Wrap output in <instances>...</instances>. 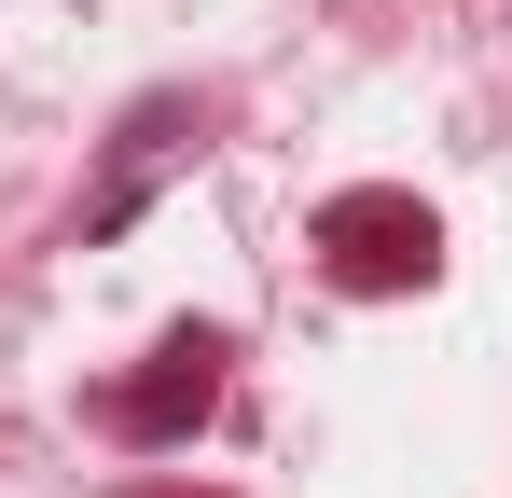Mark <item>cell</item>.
Here are the masks:
<instances>
[{
  "label": "cell",
  "mask_w": 512,
  "mask_h": 498,
  "mask_svg": "<svg viewBox=\"0 0 512 498\" xmlns=\"http://www.w3.org/2000/svg\"><path fill=\"white\" fill-rule=\"evenodd\" d=\"M319 249H333L346 291H429V263H443V222H429L416 194H388V180H360L319 208Z\"/></svg>",
  "instance_id": "1"
},
{
  "label": "cell",
  "mask_w": 512,
  "mask_h": 498,
  "mask_svg": "<svg viewBox=\"0 0 512 498\" xmlns=\"http://www.w3.org/2000/svg\"><path fill=\"white\" fill-rule=\"evenodd\" d=\"M194 139H208V125H194V97H139V111L111 125V166H97V194H84V249H111V236H125V222L167 194V166L194 153Z\"/></svg>",
  "instance_id": "2"
},
{
  "label": "cell",
  "mask_w": 512,
  "mask_h": 498,
  "mask_svg": "<svg viewBox=\"0 0 512 498\" xmlns=\"http://www.w3.org/2000/svg\"><path fill=\"white\" fill-rule=\"evenodd\" d=\"M208 402H222V332H167V346L111 388V429H125V443H194Z\"/></svg>",
  "instance_id": "3"
}]
</instances>
